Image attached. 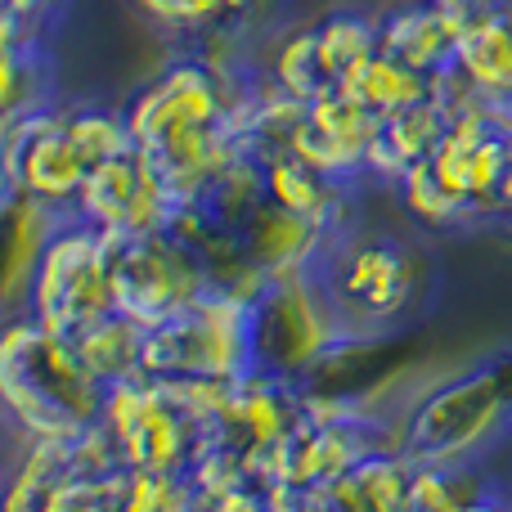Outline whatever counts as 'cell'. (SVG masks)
I'll list each match as a JSON object with an SVG mask.
<instances>
[{
	"label": "cell",
	"mask_w": 512,
	"mask_h": 512,
	"mask_svg": "<svg viewBox=\"0 0 512 512\" xmlns=\"http://www.w3.org/2000/svg\"><path fill=\"white\" fill-rule=\"evenodd\" d=\"M59 225H63L59 207L41 203V198L23 194V189H9V203H5V301L9 306L23 292H32V274Z\"/></svg>",
	"instance_id": "4fadbf2b"
},
{
	"label": "cell",
	"mask_w": 512,
	"mask_h": 512,
	"mask_svg": "<svg viewBox=\"0 0 512 512\" xmlns=\"http://www.w3.org/2000/svg\"><path fill=\"white\" fill-rule=\"evenodd\" d=\"M342 333L319 292L315 274H279L261 279L248 292V337H252V378L288 382L315 373Z\"/></svg>",
	"instance_id": "52a82bcc"
},
{
	"label": "cell",
	"mask_w": 512,
	"mask_h": 512,
	"mask_svg": "<svg viewBox=\"0 0 512 512\" xmlns=\"http://www.w3.org/2000/svg\"><path fill=\"white\" fill-rule=\"evenodd\" d=\"M373 131H378V117L351 99L346 90H333V95L306 104L297 126V140H292V153L306 158L310 167H319L328 180L346 176V171L369 167V144Z\"/></svg>",
	"instance_id": "30bf717a"
},
{
	"label": "cell",
	"mask_w": 512,
	"mask_h": 512,
	"mask_svg": "<svg viewBox=\"0 0 512 512\" xmlns=\"http://www.w3.org/2000/svg\"><path fill=\"white\" fill-rule=\"evenodd\" d=\"M149 382H248L252 337H248V292L212 288L144 333V369Z\"/></svg>",
	"instance_id": "277c9868"
},
{
	"label": "cell",
	"mask_w": 512,
	"mask_h": 512,
	"mask_svg": "<svg viewBox=\"0 0 512 512\" xmlns=\"http://www.w3.org/2000/svg\"><path fill=\"white\" fill-rule=\"evenodd\" d=\"M265 194L279 207L306 216V221L324 225L328 230V212H333V180L319 167H310L297 153H270L265 162Z\"/></svg>",
	"instance_id": "e0dca14e"
},
{
	"label": "cell",
	"mask_w": 512,
	"mask_h": 512,
	"mask_svg": "<svg viewBox=\"0 0 512 512\" xmlns=\"http://www.w3.org/2000/svg\"><path fill=\"white\" fill-rule=\"evenodd\" d=\"M400 189H405L409 212H414L418 221H427V225H450V221H459V216L472 212L468 198L454 194V189L445 185V176L432 167V158L414 162V167L400 176Z\"/></svg>",
	"instance_id": "d6986e66"
},
{
	"label": "cell",
	"mask_w": 512,
	"mask_h": 512,
	"mask_svg": "<svg viewBox=\"0 0 512 512\" xmlns=\"http://www.w3.org/2000/svg\"><path fill=\"white\" fill-rule=\"evenodd\" d=\"M315 283L337 328L360 333V328H382L405 315L423 283V261L396 239L351 234V239L324 243Z\"/></svg>",
	"instance_id": "8992f818"
},
{
	"label": "cell",
	"mask_w": 512,
	"mask_h": 512,
	"mask_svg": "<svg viewBox=\"0 0 512 512\" xmlns=\"http://www.w3.org/2000/svg\"><path fill=\"white\" fill-rule=\"evenodd\" d=\"M0 391L5 405L36 441H77L104 414L108 387L81 364L68 337L36 319L9 324L0 342Z\"/></svg>",
	"instance_id": "7a4b0ae2"
},
{
	"label": "cell",
	"mask_w": 512,
	"mask_h": 512,
	"mask_svg": "<svg viewBox=\"0 0 512 512\" xmlns=\"http://www.w3.org/2000/svg\"><path fill=\"white\" fill-rule=\"evenodd\" d=\"M131 149L126 122L95 108L81 113H27L5 122V176L9 189L41 198L50 207L77 203L81 185L99 162Z\"/></svg>",
	"instance_id": "3957f363"
},
{
	"label": "cell",
	"mask_w": 512,
	"mask_h": 512,
	"mask_svg": "<svg viewBox=\"0 0 512 512\" xmlns=\"http://www.w3.org/2000/svg\"><path fill=\"white\" fill-rule=\"evenodd\" d=\"M32 319L59 337H77L95 319L113 310V279H108V239L77 216L54 230L50 248L32 274Z\"/></svg>",
	"instance_id": "9c48e42d"
},
{
	"label": "cell",
	"mask_w": 512,
	"mask_h": 512,
	"mask_svg": "<svg viewBox=\"0 0 512 512\" xmlns=\"http://www.w3.org/2000/svg\"><path fill=\"white\" fill-rule=\"evenodd\" d=\"M342 90L351 99H360L373 117H387V113H400V108H409V104L432 99V77H423L418 68L400 63L396 54L378 50Z\"/></svg>",
	"instance_id": "2e32d148"
},
{
	"label": "cell",
	"mask_w": 512,
	"mask_h": 512,
	"mask_svg": "<svg viewBox=\"0 0 512 512\" xmlns=\"http://www.w3.org/2000/svg\"><path fill=\"white\" fill-rule=\"evenodd\" d=\"M445 126H450V113L436 99H423V104H409L400 113L378 117V131H373V144H369V167L400 180L414 162L432 158Z\"/></svg>",
	"instance_id": "7c38bea8"
},
{
	"label": "cell",
	"mask_w": 512,
	"mask_h": 512,
	"mask_svg": "<svg viewBox=\"0 0 512 512\" xmlns=\"http://www.w3.org/2000/svg\"><path fill=\"white\" fill-rule=\"evenodd\" d=\"M59 0H5V45H41V23Z\"/></svg>",
	"instance_id": "44dd1931"
},
{
	"label": "cell",
	"mask_w": 512,
	"mask_h": 512,
	"mask_svg": "<svg viewBox=\"0 0 512 512\" xmlns=\"http://www.w3.org/2000/svg\"><path fill=\"white\" fill-rule=\"evenodd\" d=\"M512 409V364H490L423 391L400 427V450L418 468H454L499 432Z\"/></svg>",
	"instance_id": "5b68a950"
},
{
	"label": "cell",
	"mask_w": 512,
	"mask_h": 512,
	"mask_svg": "<svg viewBox=\"0 0 512 512\" xmlns=\"http://www.w3.org/2000/svg\"><path fill=\"white\" fill-rule=\"evenodd\" d=\"M274 77H279L283 95H292L297 104H315V99L333 95L337 81H333V72H328L324 50H319V32H315V27L288 36V45H283L279 59H274Z\"/></svg>",
	"instance_id": "ac0fdd59"
},
{
	"label": "cell",
	"mask_w": 512,
	"mask_h": 512,
	"mask_svg": "<svg viewBox=\"0 0 512 512\" xmlns=\"http://www.w3.org/2000/svg\"><path fill=\"white\" fill-rule=\"evenodd\" d=\"M122 122L131 131V144L180 198H194L203 180L225 167L230 117L216 77L203 63H176L158 81H149Z\"/></svg>",
	"instance_id": "6da1fadb"
},
{
	"label": "cell",
	"mask_w": 512,
	"mask_h": 512,
	"mask_svg": "<svg viewBox=\"0 0 512 512\" xmlns=\"http://www.w3.org/2000/svg\"><path fill=\"white\" fill-rule=\"evenodd\" d=\"M108 239V279H113V310L144 328L167 324L203 292L216 288L207 261L180 239L176 230L104 234Z\"/></svg>",
	"instance_id": "ba28073f"
},
{
	"label": "cell",
	"mask_w": 512,
	"mask_h": 512,
	"mask_svg": "<svg viewBox=\"0 0 512 512\" xmlns=\"http://www.w3.org/2000/svg\"><path fill=\"white\" fill-rule=\"evenodd\" d=\"M454 68L468 81L472 95H486V99L512 95V14L508 9H490L481 23H472L459 36Z\"/></svg>",
	"instance_id": "5bb4252c"
},
{
	"label": "cell",
	"mask_w": 512,
	"mask_h": 512,
	"mask_svg": "<svg viewBox=\"0 0 512 512\" xmlns=\"http://www.w3.org/2000/svg\"><path fill=\"white\" fill-rule=\"evenodd\" d=\"M234 0H135V9H140L144 18H153V23L162 27H212L221 14H230Z\"/></svg>",
	"instance_id": "ffe728a7"
},
{
	"label": "cell",
	"mask_w": 512,
	"mask_h": 512,
	"mask_svg": "<svg viewBox=\"0 0 512 512\" xmlns=\"http://www.w3.org/2000/svg\"><path fill=\"white\" fill-rule=\"evenodd\" d=\"M382 50L396 54L400 63L418 68L423 77L454 68V50H459V27L445 18V9L436 0H418L396 14H387V23L378 27Z\"/></svg>",
	"instance_id": "8fae6325"
},
{
	"label": "cell",
	"mask_w": 512,
	"mask_h": 512,
	"mask_svg": "<svg viewBox=\"0 0 512 512\" xmlns=\"http://www.w3.org/2000/svg\"><path fill=\"white\" fill-rule=\"evenodd\" d=\"M144 333H149L144 324H135V319L108 310L104 319H95L90 328H81V333L72 337V346H77L81 364H86L104 387H113V382L140 378V369H144Z\"/></svg>",
	"instance_id": "9a60e30c"
}]
</instances>
